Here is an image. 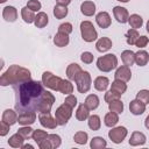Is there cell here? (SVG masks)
<instances>
[{
	"label": "cell",
	"mask_w": 149,
	"mask_h": 149,
	"mask_svg": "<svg viewBox=\"0 0 149 149\" xmlns=\"http://www.w3.org/2000/svg\"><path fill=\"white\" fill-rule=\"evenodd\" d=\"M49 22V17L44 12H40L35 17V26L37 28H44Z\"/></svg>",
	"instance_id": "cell-29"
},
{
	"label": "cell",
	"mask_w": 149,
	"mask_h": 149,
	"mask_svg": "<svg viewBox=\"0 0 149 149\" xmlns=\"http://www.w3.org/2000/svg\"><path fill=\"white\" fill-rule=\"evenodd\" d=\"M120 97H121V94H119V93H116V92L109 90V91H107V92L105 93V101L109 104V102L113 101V100H118Z\"/></svg>",
	"instance_id": "cell-44"
},
{
	"label": "cell",
	"mask_w": 149,
	"mask_h": 149,
	"mask_svg": "<svg viewBox=\"0 0 149 149\" xmlns=\"http://www.w3.org/2000/svg\"><path fill=\"white\" fill-rule=\"evenodd\" d=\"M65 104H68L69 106H71L72 108L77 105V98L74 97V95H72V94H68V97L65 98V101H64Z\"/></svg>",
	"instance_id": "cell-50"
},
{
	"label": "cell",
	"mask_w": 149,
	"mask_h": 149,
	"mask_svg": "<svg viewBox=\"0 0 149 149\" xmlns=\"http://www.w3.org/2000/svg\"><path fill=\"white\" fill-rule=\"evenodd\" d=\"M113 15H114L115 20H116L119 23H126V22H128L129 14H128V10H127L125 7L115 6V7L113 8Z\"/></svg>",
	"instance_id": "cell-11"
},
{
	"label": "cell",
	"mask_w": 149,
	"mask_h": 149,
	"mask_svg": "<svg viewBox=\"0 0 149 149\" xmlns=\"http://www.w3.org/2000/svg\"><path fill=\"white\" fill-rule=\"evenodd\" d=\"M38 120H40V123H41L43 127L49 128V129H55V128L58 126L56 119L50 115V112H48V113H40Z\"/></svg>",
	"instance_id": "cell-9"
},
{
	"label": "cell",
	"mask_w": 149,
	"mask_h": 149,
	"mask_svg": "<svg viewBox=\"0 0 149 149\" xmlns=\"http://www.w3.org/2000/svg\"><path fill=\"white\" fill-rule=\"evenodd\" d=\"M128 22L130 24L132 28L134 29H137V28H141L142 24H143V19L139 15V14H132L128 19Z\"/></svg>",
	"instance_id": "cell-33"
},
{
	"label": "cell",
	"mask_w": 149,
	"mask_h": 149,
	"mask_svg": "<svg viewBox=\"0 0 149 149\" xmlns=\"http://www.w3.org/2000/svg\"><path fill=\"white\" fill-rule=\"evenodd\" d=\"M88 116H90V109L85 104H80L76 112V119L78 121H85L86 119H88Z\"/></svg>",
	"instance_id": "cell-25"
},
{
	"label": "cell",
	"mask_w": 149,
	"mask_h": 149,
	"mask_svg": "<svg viewBox=\"0 0 149 149\" xmlns=\"http://www.w3.org/2000/svg\"><path fill=\"white\" fill-rule=\"evenodd\" d=\"M84 104L87 106V108H88L90 111H93V109H95V108L99 106V98H98V95H95V94H90V95L86 97Z\"/></svg>",
	"instance_id": "cell-31"
},
{
	"label": "cell",
	"mask_w": 149,
	"mask_h": 149,
	"mask_svg": "<svg viewBox=\"0 0 149 149\" xmlns=\"http://www.w3.org/2000/svg\"><path fill=\"white\" fill-rule=\"evenodd\" d=\"M112 48V41L108 37H101L95 43V49L99 52H105Z\"/></svg>",
	"instance_id": "cell-18"
},
{
	"label": "cell",
	"mask_w": 149,
	"mask_h": 149,
	"mask_svg": "<svg viewBox=\"0 0 149 149\" xmlns=\"http://www.w3.org/2000/svg\"><path fill=\"white\" fill-rule=\"evenodd\" d=\"M114 77L115 79H119V80H122L125 83L129 81L130 78H132V72H130V69L129 66L127 65H121L116 69L115 73H114Z\"/></svg>",
	"instance_id": "cell-10"
},
{
	"label": "cell",
	"mask_w": 149,
	"mask_h": 149,
	"mask_svg": "<svg viewBox=\"0 0 149 149\" xmlns=\"http://www.w3.org/2000/svg\"><path fill=\"white\" fill-rule=\"evenodd\" d=\"M70 42V38H69V35L65 34V33H62V31H58L55 36H54V43L56 44V47H59V48H63V47H66Z\"/></svg>",
	"instance_id": "cell-17"
},
{
	"label": "cell",
	"mask_w": 149,
	"mask_h": 149,
	"mask_svg": "<svg viewBox=\"0 0 149 149\" xmlns=\"http://www.w3.org/2000/svg\"><path fill=\"white\" fill-rule=\"evenodd\" d=\"M147 31L149 33V20H148V22H147Z\"/></svg>",
	"instance_id": "cell-54"
},
{
	"label": "cell",
	"mask_w": 149,
	"mask_h": 149,
	"mask_svg": "<svg viewBox=\"0 0 149 149\" xmlns=\"http://www.w3.org/2000/svg\"><path fill=\"white\" fill-rule=\"evenodd\" d=\"M31 79V73L28 69L22 68L20 65H10L6 72H3L0 77V85L7 86V85H16L27 80Z\"/></svg>",
	"instance_id": "cell-2"
},
{
	"label": "cell",
	"mask_w": 149,
	"mask_h": 149,
	"mask_svg": "<svg viewBox=\"0 0 149 149\" xmlns=\"http://www.w3.org/2000/svg\"><path fill=\"white\" fill-rule=\"evenodd\" d=\"M27 7L29 9H31V10H34V12H37V10L41 9L42 5H41V2L38 0H29L27 2Z\"/></svg>",
	"instance_id": "cell-45"
},
{
	"label": "cell",
	"mask_w": 149,
	"mask_h": 149,
	"mask_svg": "<svg viewBox=\"0 0 149 149\" xmlns=\"http://www.w3.org/2000/svg\"><path fill=\"white\" fill-rule=\"evenodd\" d=\"M139 37H140V34H139V31H137L136 29H134V28L129 29V30L127 31V34H126V41H127V43H128L129 45H135V43H136V41H137Z\"/></svg>",
	"instance_id": "cell-32"
},
{
	"label": "cell",
	"mask_w": 149,
	"mask_h": 149,
	"mask_svg": "<svg viewBox=\"0 0 149 149\" xmlns=\"http://www.w3.org/2000/svg\"><path fill=\"white\" fill-rule=\"evenodd\" d=\"M48 136H49V134H48L45 130H42V129H36V130H34V133H33V140L37 143V146H38L40 143H42L44 140H47Z\"/></svg>",
	"instance_id": "cell-34"
},
{
	"label": "cell",
	"mask_w": 149,
	"mask_h": 149,
	"mask_svg": "<svg viewBox=\"0 0 149 149\" xmlns=\"http://www.w3.org/2000/svg\"><path fill=\"white\" fill-rule=\"evenodd\" d=\"M111 90L114 91V92H116V93H119V94H123L126 92V90H127V85H126L125 81L119 80V79H115L112 83V85H111Z\"/></svg>",
	"instance_id": "cell-30"
},
{
	"label": "cell",
	"mask_w": 149,
	"mask_h": 149,
	"mask_svg": "<svg viewBox=\"0 0 149 149\" xmlns=\"http://www.w3.org/2000/svg\"><path fill=\"white\" fill-rule=\"evenodd\" d=\"M80 33H81V38L88 43L95 41L98 37V33H97L93 23L90 21H83L80 23Z\"/></svg>",
	"instance_id": "cell-5"
},
{
	"label": "cell",
	"mask_w": 149,
	"mask_h": 149,
	"mask_svg": "<svg viewBox=\"0 0 149 149\" xmlns=\"http://www.w3.org/2000/svg\"><path fill=\"white\" fill-rule=\"evenodd\" d=\"M17 118H19V115L13 109H6L2 113V121H5L6 123H8L9 126L16 123L17 122Z\"/></svg>",
	"instance_id": "cell-20"
},
{
	"label": "cell",
	"mask_w": 149,
	"mask_h": 149,
	"mask_svg": "<svg viewBox=\"0 0 149 149\" xmlns=\"http://www.w3.org/2000/svg\"><path fill=\"white\" fill-rule=\"evenodd\" d=\"M149 62V54L144 50H139L135 52V63L139 66H144Z\"/></svg>",
	"instance_id": "cell-24"
},
{
	"label": "cell",
	"mask_w": 149,
	"mask_h": 149,
	"mask_svg": "<svg viewBox=\"0 0 149 149\" xmlns=\"http://www.w3.org/2000/svg\"><path fill=\"white\" fill-rule=\"evenodd\" d=\"M87 123H88L90 129H92V130H99V129H100V126H101V121H100L99 115L93 114V115L88 116Z\"/></svg>",
	"instance_id": "cell-35"
},
{
	"label": "cell",
	"mask_w": 149,
	"mask_h": 149,
	"mask_svg": "<svg viewBox=\"0 0 149 149\" xmlns=\"http://www.w3.org/2000/svg\"><path fill=\"white\" fill-rule=\"evenodd\" d=\"M128 134V130L126 127H122V126H119V127H115V128H112L109 132H108V137L112 140V142L119 144L121 143L126 136Z\"/></svg>",
	"instance_id": "cell-8"
},
{
	"label": "cell",
	"mask_w": 149,
	"mask_h": 149,
	"mask_svg": "<svg viewBox=\"0 0 149 149\" xmlns=\"http://www.w3.org/2000/svg\"><path fill=\"white\" fill-rule=\"evenodd\" d=\"M23 141H24V137L21 136L19 133H16V134H14V135H12V136L9 137L8 144H9L10 147H13V148H22Z\"/></svg>",
	"instance_id": "cell-28"
},
{
	"label": "cell",
	"mask_w": 149,
	"mask_h": 149,
	"mask_svg": "<svg viewBox=\"0 0 149 149\" xmlns=\"http://www.w3.org/2000/svg\"><path fill=\"white\" fill-rule=\"evenodd\" d=\"M95 21H97L98 26L100 28H102V29L108 28L111 26V23H112V19H111V16H109V14L107 12H100V13H98L97 16H95Z\"/></svg>",
	"instance_id": "cell-14"
},
{
	"label": "cell",
	"mask_w": 149,
	"mask_h": 149,
	"mask_svg": "<svg viewBox=\"0 0 149 149\" xmlns=\"http://www.w3.org/2000/svg\"><path fill=\"white\" fill-rule=\"evenodd\" d=\"M73 140L78 144H86V142L88 140V135L86 132H77L73 136Z\"/></svg>",
	"instance_id": "cell-40"
},
{
	"label": "cell",
	"mask_w": 149,
	"mask_h": 149,
	"mask_svg": "<svg viewBox=\"0 0 149 149\" xmlns=\"http://www.w3.org/2000/svg\"><path fill=\"white\" fill-rule=\"evenodd\" d=\"M59 92H62L63 94H71L73 92V85L71 84V81L63 79L61 87H59Z\"/></svg>",
	"instance_id": "cell-39"
},
{
	"label": "cell",
	"mask_w": 149,
	"mask_h": 149,
	"mask_svg": "<svg viewBox=\"0 0 149 149\" xmlns=\"http://www.w3.org/2000/svg\"><path fill=\"white\" fill-rule=\"evenodd\" d=\"M72 107L69 106L68 104H62L55 112V119L58 123V126H64L68 123V121L70 120L71 115H72Z\"/></svg>",
	"instance_id": "cell-4"
},
{
	"label": "cell",
	"mask_w": 149,
	"mask_h": 149,
	"mask_svg": "<svg viewBox=\"0 0 149 149\" xmlns=\"http://www.w3.org/2000/svg\"><path fill=\"white\" fill-rule=\"evenodd\" d=\"M48 140L50 141L52 149L58 148V147L61 146V143H62V139H61V136H59V135H57V134H49Z\"/></svg>",
	"instance_id": "cell-42"
},
{
	"label": "cell",
	"mask_w": 149,
	"mask_h": 149,
	"mask_svg": "<svg viewBox=\"0 0 149 149\" xmlns=\"http://www.w3.org/2000/svg\"><path fill=\"white\" fill-rule=\"evenodd\" d=\"M107 146V142L105 141L104 137H100V136H95L91 140V143H90V147L92 149H102Z\"/></svg>",
	"instance_id": "cell-36"
},
{
	"label": "cell",
	"mask_w": 149,
	"mask_h": 149,
	"mask_svg": "<svg viewBox=\"0 0 149 149\" xmlns=\"http://www.w3.org/2000/svg\"><path fill=\"white\" fill-rule=\"evenodd\" d=\"M148 42H149V38H148L147 36L142 35V36H140V37L137 38V41H136L135 45H136L137 48H144V47L148 44Z\"/></svg>",
	"instance_id": "cell-48"
},
{
	"label": "cell",
	"mask_w": 149,
	"mask_h": 149,
	"mask_svg": "<svg viewBox=\"0 0 149 149\" xmlns=\"http://www.w3.org/2000/svg\"><path fill=\"white\" fill-rule=\"evenodd\" d=\"M2 17L7 22H14L17 19V10L13 6H6L2 9Z\"/></svg>",
	"instance_id": "cell-15"
},
{
	"label": "cell",
	"mask_w": 149,
	"mask_h": 149,
	"mask_svg": "<svg viewBox=\"0 0 149 149\" xmlns=\"http://www.w3.org/2000/svg\"><path fill=\"white\" fill-rule=\"evenodd\" d=\"M74 83L77 85V90L79 93H86L91 88V74L87 71H81L74 79Z\"/></svg>",
	"instance_id": "cell-6"
},
{
	"label": "cell",
	"mask_w": 149,
	"mask_h": 149,
	"mask_svg": "<svg viewBox=\"0 0 149 149\" xmlns=\"http://www.w3.org/2000/svg\"><path fill=\"white\" fill-rule=\"evenodd\" d=\"M93 85H94V88H95V90L102 92V91H106V88L108 87V85H109V80H108L107 77L99 76V77H97V78L94 79Z\"/></svg>",
	"instance_id": "cell-22"
},
{
	"label": "cell",
	"mask_w": 149,
	"mask_h": 149,
	"mask_svg": "<svg viewBox=\"0 0 149 149\" xmlns=\"http://www.w3.org/2000/svg\"><path fill=\"white\" fill-rule=\"evenodd\" d=\"M129 111L134 115H141L146 112V104L139 99H134L129 102Z\"/></svg>",
	"instance_id": "cell-12"
},
{
	"label": "cell",
	"mask_w": 149,
	"mask_h": 149,
	"mask_svg": "<svg viewBox=\"0 0 149 149\" xmlns=\"http://www.w3.org/2000/svg\"><path fill=\"white\" fill-rule=\"evenodd\" d=\"M147 139L146 135L141 132H133L130 139H129V144L132 147H137V146H143L146 143Z\"/></svg>",
	"instance_id": "cell-16"
},
{
	"label": "cell",
	"mask_w": 149,
	"mask_h": 149,
	"mask_svg": "<svg viewBox=\"0 0 149 149\" xmlns=\"http://www.w3.org/2000/svg\"><path fill=\"white\" fill-rule=\"evenodd\" d=\"M6 1H7V0H0V2H1V3H3V2H6Z\"/></svg>",
	"instance_id": "cell-56"
},
{
	"label": "cell",
	"mask_w": 149,
	"mask_h": 149,
	"mask_svg": "<svg viewBox=\"0 0 149 149\" xmlns=\"http://www.w3.org/2000/svg\"><path fill=\"white\" fill-rule=\"evenodd\" d=\"M15 91V111L48 113L55 102V97L44 90L43 83L37 80H27L14 86Z\"/></svg>",
	"instance_id": "cell-1"
},
{
	"label": "cell",
	"mask_w": 149,
	"mask_h": 149,
	"mask_svg": "<svg viewBox=\"0 0 149 149\" xmlns=\"http://www.w3.org/2000/svg\"><path fill=\"white\" fill-rule=\"evenodd\" d=\"M93 58H94V56L91 52H88V51H84L81 54V56H80L81 62H84L85 64H91L93 62Z\"/></svg>",
	"instance_id": "cell-46"
},
{
	"label": "cell",
	"mask_w": 149,
	"mask_h": 149,
	"mask_svg": "<svg viewBox=\"0 0 149 149\" xmlns=\"http://www.w3.org/2000/svg\"><path fill=\"white\" fill-rule=\"evenodd\" d=\"M58 31H62V33H65V34H71L72 33V24L70 22H65V23H62L59 27H58Z\"/></svg>",
	"instance_id": "cell-47"
},
{
	"label": "cell",
	"mask_w": 149,
	"mask_h": 149,
	"mask_svg": "<svg viewBox=\"0 0 149 149\" xmlns=\"http://www.w3.org/2000/svg\"><path fill=\"white\" fill-rule=\"evenodd\" d=\"M104 122H105V125H106L107 127H111V128L114 127V126L119 122L118 113H114V112H111V111H109V113H107V114L105 115Z\"/></svg>",
	"instance_id": "cell-27"
},
{
	"label": "cell",
	"mask_w": 149,
	"mask_h": 149,
	"mask_svg": "<svg viewBox=\"0 0 149 149\" xmlns=\"http://www.w3.org/2000/svg\"><path fill=\"white\" fill-rule=\"evenodd\" d=\"M9 127L10 126L8 123H6L5 121L1 120V122H0V136H6L9 132Z\"/></svg>",
	"instance_id": "cell-49"
},
{
	"label": "cell",
	"mask_w": 149,
	"mask_h": 149,
	"mask_svg": "<svg viewBox=\"0 0 149 149\" xmlns=\"http://www.w3.org/2000/svg\"><path fill=\"white\" fill-rule=\"evenodd\" d=\"M81 68L77 64V63H71L70 65H68L66 68V77L69 78V80H74L76 77L81 72Z\"/></svg>",
	"instance_id": "cell-19"
},
{
	"label": "cell",
	"mask_w": 149,
	"mask_h": 149,
	"mask_svg": "<svg viewBox=\"0 0 149 149\" xmlns=\"http://www.w3.org/2000/svg\"><path fill=\"white\" fill-rule=\"evenodd\" d=\"M118 66V58L114 54H107L101 56L97 61V68L102 72H109Z\"/></svg>",
	"instance_id": "cell-3"
},
{
	"label": "cell",
	"mask_w": 149,
	"mask_h": 149,
	"mask_svg": "<svg viewBox=\"0 0 149 149\" xmlns=\"http://www.w3.org/2000/svg\"><path fill=\"white\" fill-rule=\"evenodd\" d=\"M108 108L111 112H114V113H118V114H121L123 112V102L120 101L119 99L118 100H113L108 104Z\"/></svg>",
	"instance_id": "cell-37"
},
{
	"label": "cell",
	"mask_w": 149,
	"mask_h": 149,
	"mask_svg": "<svg viewBox=\"0 0 149 149\" xmlns=\"http://www.w3.org/2000/svg\"><path fill=\"white\" fill-rule=\"evenodd\" d=\"M136 99L143 101L146 105L149 104V90H141L136 93Z\"/></svg>",
	"instance_id": "cell-43"
},
{
	"label": "cell",
	"mask_w": 149,
	"mask_h": 149,
	"mask_svg": "<svg viewBox=\"0 0 149 149\" xmlns=\"http://www.w3.org/2000/svg\"><path fill=\"white\" fill-rule=\"evenodd\" d=\"M118 1H120V2H128L129 0H118Z\"/></svg>",
	"instance_id": "cell-55"
},
{
	"label": "cell",
	"mask_w": 149,
	"mask_h": 149,
	"mask_svg": "<svg viewBox=\"0 0 149 149\" xmlns=\"http://www.w3.org/2000/svg\"><path fill=\"white\" fill-rule=\"evenodd\" d=\"M62 81H63V79L61 77H57V76H55L54 73H51L49 71H45L42 74V83H43V85L47 86L50 90L59 91Z\"/></svg>",
	"instance_id": "cell-7"
},
{
	"label": "cell",
	"mask_w": 149,
	"mask_h": 149,
	"mask_svg": "<svg viewBox=\"0 0 149 149\" xmlns=\"http://www.w3.org/2000/svg\"><path fill=\"white\" fill-rule=\"evenodd\" d=\"M144 126H146V128L147 129H149V115L146 118V120H144Z\"/></svg>",
	"instance_id": "cell-52"
},
{
	"label": "cell",
	"mask_w": 149,
	"mask_h": 149,
	"mask_svg": "<svg viewBox=\"0 0 149 149\" xmlns=\"http://www.w3.org/2000/svg\"><path fill=\"white\" fill-rule=\"evenodd\" d=\"M17 133L24 137V140H28L29 137H33V133H34V129L28 127V126H24V127H21L17 129Z\"/></svg>",
	"instance_id": "cell-41"
},
{
	"label": "cell",
	"mask_w": 149,
	"mask_h": 149,
	"mask_svg": "<svg viewBox=\"0 0 149 149\" xmlns=\"http://www.w3.org/2000/svg\"><path fill=\"white\" fill-rule=\"evenodd\" d=\"M36 121V113L35 112H24L20 113L17 118V122L22 126H28L31 125Z\"/></svg>",
	"instance_id": "cell-13"
},
{
	"label": "cell",
	"mask_w": 149,
	"mask_h": 149,
	"mask_svg": "<svg viewBox=\"0 0 149 149\" xmlns=\"http://www.w3.org/2000/svg\"><path fill=\"white\" fill-rule=\"evenodd\" d=\"M54 15H55L56 19H64L68 15V8H66V6H61V5L55 6V8H54Z\"/></svg>",
	"instance_id": "cell-38"
},
{
	"label": "cell",
	"mask_w": 149,
	"mask_h": 149,
	"mask_svg": "<svg viewBox=\"0 0 149 149\" xmlns=\"http://www.w3.org/2000/svg\"><path fill=\"white\" fill-rule=\"evenodd\" d=\"M21 16H22V19H23V21L26 23H33V22H35V17H36V15L34 14V10L29 9L27 6L23 7V8H21Z\"/></svg>",
	"instance_id": "cell-26"
},
{
	"label": "cell",
	"mask_w": 149,
	"mask_h": 149,
	"mask_svg": "<svg viewBox=\"0 0 149 149\" xmlns=\"http://www.w3.org/2000/svg\"><path fill=\"white\" fill-rule=\"evenodd\" d=\"M56 2L57 5H61V6H68L71 2V0H56Z\"/></svg>",
	"instance_id": "cell-51"
},
{
	"label": "cell",
	"mask_w": 149,
	"mask_h": 149,
	"mask_svg": "<svg viewBox=\"0 0 149 149\" xmlns=\"http://www.w3.org/2000/svg\"><path fill=\"white\" fill-rule=\"evenodd\" d=\"M121 59L123 62V65L132 66L135 63V52L132 50H125L121 52Z\"/></svg>",
	"instance_id": "cell-23"
},
{
	"label": "cell",
	"mask_w": 149,
	"mask_h": 149,
	"mask_svg": "<svg viewBox=\"0 0 149 149\" xmlns=\"http://www.w3.org/2000/svg\"><path fill=\"white\" fill-rule=\"evenodd\" d=\"M22 148H23V149H28V148H29V149H33L34 147H33L31 144H23V146H22Z\"/></svg>",
	"instance_id": "cell-53"
},
{
	"label": "cell",
	"mask_w": 149,
	"mask_h": 149,
	"mask_svg": "<svg viewBox=\"0 0 149 149\" xmlns=\"http://www.w3.org/2000/svg\"><path fill=\"white\" fill-rule=\"evenodd\" d=\"M80 12L85 16H92L95 13V5L93 1H84L80 5Z\"/></svg>",
	"instance_id": "cell-21"
}]
</instances>
